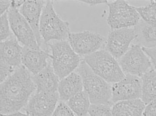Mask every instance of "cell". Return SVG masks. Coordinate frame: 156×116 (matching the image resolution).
<instances>
[{
	"label": "cell",
	"instance_id": "4dcf8cb0",
	"mask_svg": "<svg viewBox=\"0 0 156 116\" xmlns=\"http://www.w3.org/2000/svg\"></svg>",
	"mask_w": 156,
	"mask_h": 116
},
{
	"label": "cell",
	"instance_id": "7a4b0ae2",
	"mask_svg": "<svg viewBox=\"0 0 156 116\" xmlns=\"http://www.w3.org/2000/svg\"><path fill=\"white\" fill-rule=\"evenodd\" d=\"M82 79L83 90L91 104H113L112 102V85L94 72L83 60L76 69Z\"/></svg>",
	"mask_w": 156,
	"mask_h": 116
},
{
	"label": "cell",
	"instance_id": "e0dca14e",
	"mask_svg": "<svg viewBox=\"0 0 156 116\" xmlns=\"http://www.w3.org/2000/svg\"><path fill=\"white\" fill-rule=\"evenodd\" d=\"M83 90L82 79L79 74L74 71L60 80L58 88L59 99L68 101L77 93Z\"/></svg>",
	"mask_w": 156,
	"mask_h": 116
},
{
	"label": "cell",
	"instance_id": "4fadbf2b",
	"mask_svg": "<svg viewBox=\"0 0 156 116\" xmlns=\"http://www.w3.org/2000/svg\"><path fill=\"white\" fill-rule=\"evenodd\" d=\"M51 55L39 48L24 46L22 55V64L33 75H37L49 65L48 60Z\"/></svg>",
	"mask_w": 156,
	"mask_h": 116
},
{
	"label": "cell",
	"instance_id": "ffe728a7",
	"mask_svg": "<svg viewBox=\"0 0 156 116\" xmlns=\"http://www.w3.org/2000/svg\"><path fill=\"white\" fill-rule=\"evenodd\" d=\"M142 94L141 99L146 105L156 98V71L150 70L141 77Z\"/></svg>",
	"mask_w": 156,
	"mask_h": 116
},
{
	"label": "cell",
	"instance_id": "5bb4252c",
	"mask_svg": "<svg viewBox=\"0 0 156 116\" xmlns=\"http://www.w3.org/2000/svg\"><path fill=\"white\" fill-rule=\"evenodd\" d=\"M44 1H25L19 12L24 17L33 29L39 46L42 44L40 32V24L42 11L46 4Z\"/></svg>",
	"mask_w": 156,
	"mask_h": 116
},
{
	"label": "cell",
	"instance_id": "7c38bea8",
	"mask_svg": "<svg viewBox=\"0 0 156 116\" xmlns=\"http://www.w3.org/2000/svg\"><path fill=\"white\" fill-rule=\"evenodd\" d=\"M59 100L58 93L48 94L35 91L25 107L28 116H51Z\"/></svg>",
	"mask_w": 156,
	"mask_h": 116
},
{
	"label": "cell",
	"instance_id": "ba28073f",
	"mask_svg": "<svg viewBox=\"0 0 156 116\" xmlns=\"http://www.w3.org/2000/svg\"><path fill=\"white\" fill-rule=\"evenodd\" d=\"M105 39L98 33L90 31L70 33L67 41L74 52L85 57L105 47Z\"/></svg>",
	"mask_w": 156,
	"mask_h": 116
},
{
	"label": "cell",
	"instance_id": "ac0fdd59",
	"mask_svg": "<svg viewBox=\"0 0 156 116\" xmlns=\"http://www.w3.org/2000/svg\"><path fill=\"white\" fill-rule=\"evenodd\" d=\"M136 32V45L146 48H156V24L140 20L134 27Z\"/></svg>",
	"mask_w": 156,
	"mask_h": 116
},
{
	"label": "cell",
	"instance_id": "9c48e42d",
	"mask_svg": "<svg viewBox=\"0 0 156 116\" xmlns=\"http://www.w3.org/2000/svg\"><path fill=\"white\" fill-rule=\"evenodd\" d=\"M8 13L11 30L18 41L24 46L33 48H40L33 29L19 9L11 5Z\"/></svg>",
	"mask_w": 156,
	"mask_h": 116
},
{
	"label": "cell",
	"instance_id": "44dd1931",
	"mask_svg": "<svg viewBox=\"0 0 156 116\" xmlns=\"http://www.w3.org/2000/svg\"><path fill=\"white\" fill-rule=\"evenodd\" d=\"M66 104L76 116H86L91 104L89 97L83 90L68 100Z\"/></svg>",
	"mask_w": 156,
	"mask_h": 116
},
{
	"label": "cell",
	"instance_id": "cb8c5ba5",
	"mask_svg": "<svg viewBox=\"0 0 156 116\" xmlns=\"http://www.w3.org/2000/svg\"><path fill=\"white\" fill-rule=\"evenodd\" d=\"M8 12L1 15L0 18V38L1 42L8 39L12 35L11 31Z\"/></svg>",
	"mask_w": 156,
	"mask_h": 116
},
{
	"label": "cell",
	"instance_id": "5b68a950",
	"mask_svg": "<svg viewBox=\"0 0 156 116\" xmlns=\"http://www.w3.org/2000/svg\"><path fill=\"white\" fill-rule=\"evenodd\" d=\"M51 51L52 66L60 80L69 75L79 66L81 57L72 49L67 40L48 44Z\"/></svg>",
	"mask_w": 156,
	"mask_h": 116
},
{
	"label": "cell",
	"instance_id": "9a60e30c",
	"mask_svg": "<svg viewBox=\"0 0 156 116\" xmlns=\"http://www.w3.org/2000/svg\"><path fill=\"white\" fill-rule=\"evenodd\" d=\"M14 35L1 42V65H5L14 69L22 65L23 48Z\"/></svg>",
	"mask_w": 156,
	"mask_h": 116
},
{
	"label": "cell",
	"instance_id": "30bf717a",
	"mask_svg": "<svg viewBox=\"0 0 156 116\" xmlns=\"http://www.w3.org/2000/svg\"><path fill=\"white\" fill-rule=\"evenodd\" d=\"M136 37L134 27L111 30L105 41L104 49L119 60L128 51Z\"/></svg>",
	"mask_w": 156,
	"mask_h": 116
},
{
	"label": "cell",
	"instance_id": "83f0119b",
	"mask_svg": "<svg viewBox=\"0 0 156 116\" xmlns=\"http://www.w3.org/2000/svg\"><path fill=\"white\" fill-rule=\"evenodd\" d=\"M12 1H0V15H3L4 13L8 12V10L12 5Z\"/></svg>",
	"mask_w": 156,
	"mask_h": 116
},
{
	"label": "cell",
	"instance_id": "6da1fadb",
	"mask_svg": "<svg viewBox=\"0 0 156 116\" xmlns=\"http://www.w3.org/2000/svg\"><path fill=\"white\" fill-rule=\"evenodd\" d=\"M31 73L23 65L1 83L0 112L7 114L25 108L36 91Z\"/></svg>",
	"mask_w": 156,
	"mask_h": 116
},
{
	"label": "cell",
	"instance_id": "d6986e66",
	"mask_svg": "<svg viewBox=\"0 0 156 116\" xmlns=\"http://www.w3.org/2000/svg\"><path fill=\"white\" fill-rule=\"evenodd\" d=\"M146 104L141 99L120 101L112 107L114 116H143Z\"/></svg>",
	"mask_w": 156,
	"mask_h": 116
},
{
	"label": "cell",
	"instance_id": "7402d4cb",
	"mask_svg": "<svg viewBox=\"0 0 156 116\" xmlns=\"http://www.w3.org/2000/svg\"><path fill=\"white\" fill-rule=\"evenodd\" d=\"M136 9L143 21L156 24V1H151L146 5L136 7Z\"/></svg>",
	"mask_w": 156,
	"mask_h": 116
},
{
	"label": "cell",
	"instance_id": "52a82bcc",
	"mask_svg": "<svg viewBox=\"0 0 156 116\" xmlns=\"http://www.w3.org/2000/svg\"><path fill=\"white\" fill-rule=\"evenodd\" d=\"M118 61L125 75L141 78L153 68L149 58L143 50L142 47L136 44L130 47L126 53Z\"/></svg>",
	"mask_w": 156,
	"mask_h": 116
},
{
	"label": "cell",
	"instance_id": "4316f807",
	"mask_svg": "<svg viewBox=\"0 0 156 116\" xmlns=\"http://www.w3.org/2000/svg\"><path fill=\"white\" fill-rule=\"evenodd\" d=\"M143 50L149 58L153 69L156 71V48L142 47Z\"/></svg>",
	"mask_w": 156,
	"mask_h": 116
},
{
	"label": "cell",
	"instance_id": "f1b7e54d",
	"mask_svg": "<svg viewBox=\"0 0 156 116\" xmlns=\"http://www.w3.org/2000/svg\"><path fill=\"white\" fill-rule=\"evenodd\" d=\"M79 2L83 3L86 4L90 6H94L100 4H108L107 1H100V0H94V1H90V0H85V1H79Z\"/></svg>",
	"mask_w": 156,
	"mask_h": 116
},
{
	"label": "cell",
	"instance_id": "277c9868",
	"mask_svg": "<svg viewBox=\"0 0 156 116\" xmlns=\"http://www.w3.org/2000/svg\"><path fill=\"white\" fill-rule=\"evenodd\" d=\"M83 60L94 72L110 84L125 77L118 61L105 49L84 57Z\"/></svg>",
	"mask_w": 156,
	"mask_h": 116
},
{
	"label": "cell",
	"instance_id": "3957f363",
	"mask_svg": "<svg viewBox=\"0 0 156 116\" xmlns=\"http://www.w3.org/2000/svg\"><path fill=\"white\" fill-rule=\"evenodd\" d=\"M40 32L44 42L67 40L70 34V24L62 20L54 9L53 1H46L40 19Z\"/></svg>",
	"mask_w": 156,
	"mask_h": 116
},
{
	"label": "cell",
	"instance_id": "d4e9b609",
	"mask_svg": "<svg viewBox=\"0 0 156 116\" xmlns=\"http://www.w3.org/2000/svg\"><path fill=\"white\" fill-rule=\"evenodd\" d=\"M51 116H76L65 102L60 101Z\"/></svg>",
	"mask_w": 156,
	"mask_h": 116
},
{
	"label": "cell",
	"instance_id": "8fae6325",
	"mask_svg": "<svg viewBox=\"0 0 156 116\" xmlns=\"http://www.w3.org/2000/svg\"><path fill=\"white\" fill-rule=\"evenodd\" d=\"M142 80L136 76L126 75L122 79L112 85V102L140 99Z\"/></svg>",
	"mask_w": 156,
	"mask_h": 116
},
{
	"label": "cell",
	"instance_id": "2e32d148",
	"mask_svg": "<svg viewBox=\"0 0 156 116\" xmlns=\"http://www.w3.org/2000/svg\"><path fill=\"white\" fill-rule=\"evenodd\" d=\"M32 78L36 86V92L54 94L58 92L60 79L54 72L53 67L49 63L44 69Z\"/></svg>",
	"mask_w": 156,
	"mask_h": 116
},
{
	"label": "cell",
	"instance_id": "8992f818",
	"mask_svg": "<svg viewBox=\"0 0 156 116\" xmlns=\"http://www.w3.org/2000/svg\"><path fill=\"white\" fill-rule=\"evenodd\" d=\"M109 12L107 23L112 30L134 27L141 17L136 9L124 0L108 3Z\"/></svg>",
	"mask_w": 156,
	"mask_h": 116
},
{
	"label": "cell",
	"instance_id": "f546056e",
	"mask_svg": "<svg viewBox=\"0 0 156 116\" xmlns=\"http://www.w3.org/2000/svg\"><path fill=\"white\" fill-rule=\"evenodd\" d=\"M1 116H28V115L27 114H24L20 112L17 111L10 113V114H1Z\"/></svg>",
	"mask_w": 156,
	"mask_h": 116
},
{
	"label": "cell",
	"instance_id": "484cf974",
	"mask_svg": "<svg viewBox=\"0 0 156 116\" xmlns=\"http://www.w3.org/2000/svg\"><path fill=\"white\" fill-rule=\"evenodd\" d=\"M144 116H156V98L146 105Z\"/></svg>",
	"mask_w": 156,
	"mask_h": 116
},
{
	"label": "cell",
	"instance_id": "603a6c76",
	"mask_svg": "<svg viewBox=\"0 0 156 116\" xmlns=\"http://www.w3.org/2000/svg\"><path fill=\"white\" fill-rule=\"evenodd\" d=\"M113 104H91L88 114L89 116H114L112 110Z\"/></svg>",
	"mask_w": 156,
	"mask_h": 116
}]
</instances>
